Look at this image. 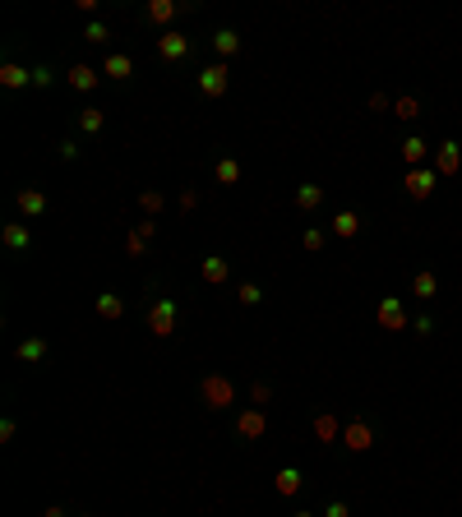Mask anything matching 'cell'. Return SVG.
<instances>
[{
	"mask_svg": "<svg viewBox=\"0 0 462 517\" xmlns=\"http://www.w3.org/2000/svg\"><path fill=\"white\" fill-rule=\"evenodd\" d=\"M342 443H347L352 453H365V448H374V434H370V425H361V420H352V425L342 429Z\"/></svg>",
	"mask_w": 462,
	"mask_h": 517,
	"instance_id": "obj_1",
	"label": "cell"
},
{
	"mask_svg": "<svg viewBox=\"0 0 462 517\" xmlns=\"http://www.w3.org/2000/svg\"><path fill=\"white\" fill-rule=\"evenodd\" d=\"M148 323H153V333H157V337H167L171 328H176V305H171V301H157V305H153V314H148Z\"/></svg>",
	"mask_w": 462,
	"mask_h": 517,
	"instance_id": "obj_2",
	"label": "cell"
},
{
	"mask_svg": "<svg viewBox=\"0 0 462 517\" xmlns=\"http://www.w3.org/2000/svg\"><path fill=\"white\" fill-rule=\"evenodd\" d=\"M203 397H208V407H231V383L213 374V379H203Z\"/></svg>",
	"mask_w": 462,
	"mask_h": 517,
	"instance_id": "obj_3",
	"label": "cell"
},
{
	"mask_svg": "<svg viewBox=\"0 0 462 517\" xmlns=\"http://www.w3.org/2000/svg\"><path fill=\"white\" fill-rule=\"evenodd\" d=\"M379 323H384L388 333H398V328H407V314H402V305H398V296H388L384 305H379Z\"/></svg>",
	"mask_w": 462,
	"mask_h": 517,
	"instance_id": "obj_4",
	"label": "cell"
},
{
	"mask_svg": "<svg viewBox=\"0 0 462 517\" xmlns=\"http://www.w3.org/2000/svg\"><path fill=\"white\" fill-rule=\"evenodd\" d=\"M199 88L213 92V97H217V92H227V65H208V70L199 74Z\"/></svg>",
	"mask_w": 462,
	"mask_h": 517,
	"instance_id": "obj_5",
	"label": "cell"
},
{
	"mask_svg": "<svg viewBox=\"0 0 462 517\" xmlns=\"http://www.w3.org/2000/svg\"><path fill=\"white\" fill-rule=\"evenodd\" d=\"M407 194L412 199H430L434 194V171H412V176H407Z\"/></svg>",
	"mask_w": 462,
	"mask_h": 517,
	"instance_id": "obj_6",
	"label": "cell"
},
{
	"mask_svg": "<svg viewBox=\"0 0 462 517\" xmlns=\"http://www.w3.org/2000/svg\"><path fill=\"white\" fill-rule=\"evenodd\" d=\"M185 46H190V42H185L181 32H162V37H157V51H162V61H181Z\"/></svg>",
	"mask_w": 462,
	"mask_h": 517,
	"instance_id": "obj_7",
	"label": "cell"
},
{
	"mask_svg": "<svg viewBox=\"0 0 462 517\" xmlns=\"http://www.w3.org/2000/svg\"><path fill=\"white\" fill-rule=\"evenodd\" d=\"M458 143H439V162H434V167L444 171V176H453V171H458Z\"/></svg>",
	"mask_w": 462,
	"mask_h": 517,
	"instance_id": "obj_8",
	"label": "cell"
},
{
	"mask_svg": "<svg viewBox=\"0 0 462 517\" xmlns=\"http://www.w3.org/2000/svg\"><path fill=\"white\" fill-rule=\"evenodd\" d=\"M263 425H268V420H263V411H245V416H241V434H245V439H259Z\"/></svg>",
	"mask_w": 462,
	"mask_h": 517,
	"instance_id": "obj_9",
	"label": "cell"
},
{
	"mask_svg": "<svg viewBox=\"0 0 462 517\" xmlns=\"http://www.w3.org/2000/svg\"><path fill=\"white\" fill-rule=\"evenodd\" d=\"M333 231H338V236H347V241H352L356 231H361V217H356V213H338V217H333Z\"/></svg>",
	"mask_w": 462,
	"mask_h": 517,
	"instance_id": "obj_10",
	"label": "cell"
},
{
	"mask_svg": "<svg viewBox=\"0 0 462 517\" xmlns=\"http://www.w3.org/2000/svg\"><path fill=\"white\" fill-rule=\"evenodd\" d=\"M28 70H19V65H5V70H0V83H5V88H23V83H28Z\"/></svg>",
	"mask_w": 462,
	"mask_h": 517,
	"instance_id": "obj_11",
	"label": "cell"
},
{
	"mask_svg": "<svg viewBox=\"0 0 462 517\" xmlns=\"http://www.w3.org/2000/svg\"><path fill=\"white\" fill-rule=\"evenodd\" d=\"M70 83H74V88H97V70H88V65H74V70H70Z\"/></svg>",
	"mask_w": 462,
	"mask_h": 517,
	"instance_id": "obj_12",
	"label": "cell"
},
{
	"mask_svg": "<svg viewBox=\"0 0 462 517\" xmlns=\"http://www.w3.org/2000/svg\"><path fill=\"white\" fill-rule=\"evenodd\" d=\"M19 208H23V213H28V217H37V213H42V208H46V199L37 194V190H23V194H19Z\"/></svg>",
	"mask_w": 462,
	"mask_h": 517,
	"instance_id": "obj_13",
	"label": "cell"
},
{
	"mask_svg": "<svg viewBox=\"0 0 462 517\" xmlns=\"http://www.w3.org/2000/svg\"><path fill=\"white\" fill-rule=\"evenodd\" d=\"M296 489H301V472H296V467L277 472V494H296Z\"/></svg>",
	"mask_w": 462,
	"mask_h": 517,
	"instance_id": "obj_14",
	"label": "cell"
},
{
	"mask_svg": "<svg viewBox=\"0 0 462 517\" xmlns=\"http://www.w3.org/2000/svg\"><path fill=\"white\" fill-rule=\"evenodd\" d=\"M203 282H227V258H203Z\"/></svg>",
	"mask_w": 462,
	"mask_h": 517,
	"instance_id": "obj_15",
	"label": "cell"
},
{
	"mask_svg": "<svg viewBox=\"0 0 462 517\" xmlns=\"http://www.w3.org/2000/svg\"><path fill=\"white\" fill-rule=\"evenodd\" d=\"M425 148H430V143H425V139H407V143H402V157H407V162H412V167H416V162H421V157H425Z\"/></svg>",
	"mask_w": 462,
	"mask_h": 517,
	"instance_id": "obj_16",
	"label": "cell"
},
{
	"mask_svg": "<svg viewBox=\"0 0 462 517\" xmlns=\"http://www.w3.org/2000/svg\"><path fill=\"white\" fill-rule=\"evenodd\" d=\"M42 356H46V342H37V337L19 342V361H42Z\"/></svg>",
	"mask_w": 462,
	"mask_h": 517,
	"instance_id": "obj_17",
	"label": "cell"
},
{
	"mask_svg": "<svg viewBox=\"0 0 462 517\" xmlns=\"http://www.w3.org/2000/svg\"><path fill=\"white\" fill-rule=\"evenodd\" d=\"M434 287H439V282H434V273H416V282H412V291L421 296V301H430Z\"/></svg>",
	"mask_w": 462,
	"mask_h": 517,
	"instance_id": "obj_18",
	"label": "cell"
},
{
	"mask_svg": "<svg viewBox=\"0 0 462 517\" xmlns=\"http://www.w3.org/2000/svg\"><path fill=\"white\" fill-rule=\"evenodd\" d=\"M97 314H107V319H121V314H125V305L116 301V296H102V301H97Z\"/></svg>",
	"mask_w": 462,
	"mask_h": 517,
	"instance_id": "obj_19",
	"label": "cell"
},
{
	"mask_svg": "<svg viewBox=\"0 0 462 517\" xmlns=\"http://www.w3.org/2000/svg\"><path fill=\"white\" fill-rule=\"evenodd\" d=\"M319 199H323V190H319V185H305V190L296 194V203H301V208H319Z\"/></svg>",
	"mask_w": 462,
	"mask_h": 517,
	"instance_id": "obj_20",
	"label": "cell"
},
{
	"mask_svg": "<svg viewBox=\"0 0 462 517\" xmlns=\"http://www.w3.org/2000/svg\"><path fill=\"white\" fill-rule=\"evenodd\" d=\"M217 181H222V185H236V181H241V167H236L231 157H227V162H217Z\"/></svg>",
	"mask_w": 462,
	"mask_h": 517,
	"instance_id": "obj_21",
	"label": "cell"
},
{
	"mask_svg": "<svg viewBox=\"0 0 462 517\" xmlns=\"http://www.w3.org/2000/svg\"><path fill=\"white\" fill-rule=\"evenodd\" d=\"M393 111H398V121H416V97H398Z\"/></svg>",
	"mask_w": 462,
	"mask_h": 517,
	"instance_id": "obj_22",
	"label": "cell"
},
{
	"mask_svg": "<svg viewBox=\"0 0 462 517\" xmlns=\"http://www.w3.org/2000/svg\"><path fill=\"white\" fill-rule=\"evenodd\" d=\"M107 74H111V79H125V74H130V56H111V61H107Z\"/></svg>",
	"mask_w": 462,
	"mask_h": 517,
	"instance_id": "obj_23",
	"label": "cell"
},
{
	"mask_svg": "<svg viewBox=\"0 0 462 517\" xmlns=\"http://www.w3.org/2000/svg\"><path fill=\"white\" fill-rule=\"evenodd\" d=\"M314 434H319V439H333V434H338V420H333V416H319V420H314Z\"/></svg>",
	"mask_w": 462,
	"mask_h": 517,
	"instance_id": "obj_24",
	"label": "cell"
},
{
	"mask_svg": "<svg viewBox=\"0 0 462 517\" xmlns=\"http://www.w3.org/2000/svg\"><path fill=\"white\" fill-rule=\"evenodd\" d=\"M176 14V5H171V0H157V5H148V19H157V23H162V19H171Z\"/></svg>",
	"mask_w": 462,
	"mask_h": 517,
	"instance_id": "obj_25",
	"label": "cell"
},
{
	"mask_svg": "<svg viewBox=\"0 0 462 517\" xmlns=\"http://www.w3.org/2000/svg\"><path fill=\"white\" fill-rule=\"evenodd\" d=\"M213 42H217V51H222V56H231V51L241 46V42H236V32H217Z\"/></svg>",
	"mask_w": 462,
	"mask_h": 517,
	"instance_id": "obj_26",
	"label": "cell"
},
{
	"mask_svg": "<svg viewBox=\"0 0 462 517\" xmlns=\"http://www.w3.org/2000/svg\"><path fill=\"white\" fill-rule=\"evenodd\" d=\"M5 241H10V250H23V245H28V231H23V227H10V231H5Z\"/></svg>",
	"mask_w": 462,
	"mask_h": 517,
	"instance_id": "obj_27",
	"label": "cell"
},
{
	"mask_svg": "<svg viewBox=\"0 0 462 517\" xmlns=\"http://www.w3.org/2000/svg\"><path fill=\"white\" fill-rule=\"evenodd\" d=\"M236 296H241V305H259V301H263V291H259V287H250V282L236 291Z\"/></svg>",
	"mask_w": 462,
	"mask_h": 517,
	"instance_id": "obj_28",
	"label": "cell"
},
{
	"mask_svg": "<svg viewBox=\"0 0 462 517\" xmlns=\"http://www.w3.org/2000/svg\"><path fill=\"white\" fill-rule=\"evenodd\" d=\"M83 130H102V111H83Z\"/></svg>",
	"mask_w": 462,
	"mask_h": 517,
	"instance_id": "obj_29",
	"label": "cell"
},
{
	"mask_svg": "<svg viewBox=\"0 0 462 517\" xmlns=\"http://www.w3.org/2000/svg\"><path fill=\"white\" fill-rule=\"evenodd\" d=\"M323 517H352V508L338 499V503H328V513H323Z\"/></svg>",
	"mask_w": 462,
	"mask_h": 517,
	"instance_id": "obj_30",
	"label": "cell"
}]
</instances>
